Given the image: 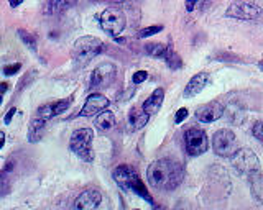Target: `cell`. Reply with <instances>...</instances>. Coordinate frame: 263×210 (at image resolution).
Instances as JSON below:
<instances>
[{
	"label": "cell",
	"mask_w": 263,
	"mask_h": 210,
	"mask_svg": "<svg viewBox=\"0 0 263 210\" xmlns=\"http://www.w3.org/2000/svg\"><path fill=\"white\" fill-rule=\"evenodd\" d=\"M18 36H20L22 43L27 48H30L31 51L36 53V38L30 32H25V30H18Z\"/></svg>",
	"instance_id": "cell-23"
},
{
	"label": "cell",
	"mask_w": 263,
	"mask_h": 210,
	"mask_svg": "<svg viewBox=\"0 0 263 210\" xmlns=\"http://www.w3.org/2000/svg\"><path fill=\"white\" fill-rule=\"evenodd\" d=\"M112 177H114V181L120 187L127 189V190H132V192L139 194L142 199L152 202V197H150L145 184L142 182V179L139 177L137 171L132 168V166H128V164L117 166V168L114 169V172H112Z\"/></svg>",
	"instance_id": "cell-2"
},
{
	"label": "cell",
	"mask_w": 263,
	"mask_h": 210,
	"mask_svg": "<svg viewBox=\"0 0 263 210\" xmlns=\"http://www.w3.org/2000/svg\"><path fill=\"white\" fill-rule=\"evenodd\" d=\"M253 135L258 140L263 141V122H258V123H255V127H253Z\"/></svg>",
	"instance_id": "cell-28"
},
{
	"label": "cell",
	"mask_w": 263,
	"mask_h": 210,
	"mask_svg": "<svg viewBox=\"0 0 263 210\" xmlns=\"http://www.w3.org/2000/svg\"><path fill=\"white\" fill-rule=\"evenodd\" d=\"M184 145H186V151L191 156H199L208 151L209 148V140L206 132H203L201 128H189L184 133Z\"/></svg>",
	"instance_id": "cell-8"
},
{
	"label": "cell",
	"mask_w": 263,
	"mask_h": 210,
	"mask_svg": "<svg viewBox=\"0 0 263 210\" xmlns=\"http://www.w3.org/2000/svg\"><path fill=\"white\" fill-rule=\"evenodd\" d=\"M99 23H101V27L105 33L117 38L125 30L127 18H125V14L120 9L110 7V9H105L102 14L99 15Z\"/></svg>",
	"instance_id": "cell-5"
},
{
	"label": "cell",
	"mask_w": 263,
	"mask_h": 210,
	"mask_svg": "<svg viewBox=\"0 0 263 210\" xmlns=\"http://www.w3.org/2000/svg\"><path fill=\"white\" fill-rule=\"evenodd\" d=\"M224 115V105L221 102H211L196 110V119L203 123H212Z\"/></svg>",
	"instance_id": "cell-12"
},
{
	"label": "cell",
	"mask_w": 263,
	"mask_h": 210,
	"mask_svg": "<svg viewBox=\"0 0 263 210\" xmlns=\"http://www.w3.org/2000/svg\"><path fill=\"white\" fill-rule=\"evenodd\" d=\"M161 30H163L161 25H153V27L143 28L142 32L139 33V36H140V38H148V36H153V35H156V33H160Z\"/></svg>",
	"instance_id": "cell-25"
},
{
	"label": "cell",
	"mask_w": 263,
	"mask_h": 210,
	"mask_svg": "<svg viewBox=\"0 0 263 210\" xmlns=\"http://www.w3.org/2000/svg\"><path fill=\"white\" fill-rule=\"evenodd\" d=\"M15 114H17V109H15V107H14V109H10V110H9V114L5 115L4 122H5V123H7V125H9V123L12 122V119H14V115H15Z\"/></svg>",
	"instance_id": "cell-31"
},
{
	"label": "cell",
	"mask_w": 263,
	"mask_h": 210,
	"mask_svg": "<svg viewBox=\"0 0 263 210\" xmlns=\"http://www.w3.org/2000/svg\"><path fill=\"white\" fill-rule=\"evenodd\" d=\"M94 2H104V0H94Z\"/></svg>",
	"instance_id": "cell-36"
},
{
	"label": "cell",
	"mask_w": 263,
	"mask_h": 210,
	"mask_svg": "<svg viewBox=\"0 0 263 210\" xmlns=\"http://www.w3.org/2000/svg\"><path fill=\"white\" fill-rule=\"evenodd\" d=\"M22 64L20 63H15V64H10V66H5L4 67V74L5 76H14V74H17L18 71H20Z\"/></svg>",
	"instance_id": "cell-26"
},
{
	"label": "cell",
	"mask_w": 263,
	"mask_h": 210,
	"mask_svg": "<svg viewBox=\"0 0 263 210\" xmlns=\"http://www.w3.org/2000/svg\"><path fill=\"white\" fill-rule=\"evenodd\" d=\"M234 169L242 176H253L260 172V159L250 148H239L232 156H230Z\"/></svg>",
	"instance_id": "cell-4"
},
{
	"label": "cell",
	"mask_w": 263,
	"mask_h": 210,
	"mask_svg": "<svg viewBox=\"0 0 263 210\" xmlns=\"http://www.w3.org/2000/svg\"><path fill=\"white\" fill-rule=\"evenodd\" d=\"M23 2V0H9V4H10V7H18Z\"/></svg>",
	"instance_id": "cell-32"
},
{
	"label": "cell",
	"mask_w": 263,
	"mask_h": 210,
	"mask_svg": "<svg viewBox=\"0 0 263 210\" xmlns=\"http://www.w3.org/2000/svg\"><path fill=\"white\" fill-rule=\"evenodd\" d=\"M102 202V194L99 192L97 189H87L81 194L76 202H74V208L79 210H91V208H97Z\"/></svg>",
	"instance_id": "cell-13"
},
{
	"label": "cell",
	"mask_w": 263,
	"mask_h": 210,
	"mask_svg": "<svg viewBox=\"0 0 263 210\" xmlns=\"http://www.w3.org/2000/svg\"><path fill=\"white\" fill-rule=\"evenodd\" d=\"M4 143H5V133H4V132H0V148L4 146Z\"/></svg>",
	"instance_id": "cell-33"
},
{
	"label": "cell",
	"mask_w": 263,
	"mask_h": 210,
	"mask_svg": "<svg viewBox=\"0 0 263 210\" xmlns=\"http://www.w3.org/2000/svg\"><path fill=\"white\" fill-rule=\"evenodd\" d=\"M145 79H148V72L147 71H137L134 74V84H142Z\"/></svg>",
	"instance_id": "cell-27"
},
{
	"label": "cell",
	"mask_w": 263,
	"mask_h": 210,
	"mask_svg": "<svg viewBox=\"0 0 263 210\" xmlns=\"http://www.w3.org/2000/svg\"><path fill=\"white\" fill-rule=\"evenodd\" d=\"M70 105H71V98H62V100H58L54 103L43 105L38 110V117H41V119H45V120H49L56 115H61Z\"/></svg>",
	"instance_id": "cell-15"
},
{
	"label": "cell",
	"mask_w": 263,
	"mask_h": 210,
	"mask_svg": "<svg viewBox=\"0 0 263 210\" xmlns=\"http://www.w3.org/2000/svg\"><path fill=\"white\" fill-rule=\"evenodd\" d=\"M163 100H165V90L156 89V90H153V94L150 95L145 102H143V110H145L150 117H153V115H156L160 112Z\"/></svg>",
	"instance_id": "cell-16"
},
{
	"label": "cell",
	"mask_w": 263,
	"mask_h": 210,
	"mask_svg": "<svg viewBox=\"0 0 263 210\" xmlns=\"http://www.w3.org/2000/svg\"><path fill=\"white\" fill-rule=\"evenodd\" d=\"M104 49L105 45L96 36H83V38H79L74 43L73 56L78 64H86L92 58H96L97 54H101Z\"/></svg>",
	"instance_id": "cell-3"
},
{
	"label": "cell",
	"mask_w": 263,
	"mask_h": 210,
	"mask_svg": "<svg viewBox=\"0 0 263 210\" xmlns=\"http://www.w3.org/2000/svg\"><path fill=\"white\" fill-rule=\"evenodd\" d=\"M163 59H165V63L171 67V69H179L181 66H183V61H181V58L178 56V53L174 51V49L171 46H168L165 56H163Z\"/></svg>",
	"instance_id": "cell-21"
},
{
	"label": "cell",
	"mask_w": 263,
	"mask_h": 210,
	"mask_svg": "<svg viewBox=\"0 0 263 210\" xmlns=\"http://www.w3.org/2000/svg\"><path fill=\"white\" fill-rule=\"evenodd\" d=\"M258 67L263 71V61H260V63H258Z\"/></svg>",
	"instance_id": "cell-35"
},
{
	"label": "cell",
	"mask_w": 263,
	"mask_h": 210,
	"mask_svg": "<svg viewBox=\"0 0 263 210\" xmlns=\"http://www.w3.org/2000/svg\"><path fill=\"white\" fill-rule=\"evenodd\" d=\"M76 4H78V0H48L43 10H45L46 15H56V14H62V12L73 9Z\"/></svg>",
	"instance_id": "cell-17"
},
{
	"label": "cell",
	"mask_w": 263,
	"mask_h": 210,
	"mask_svg": "<svg viewBox=\"0 0 263 210\" xmlns=\"http://www.w3.org/2000/svg\"><path fill=\"white\" fill-rule=\"evenodd\" d=\"M168 46L166 45H160V43H152V45L147 46V51L150 56H155V58H163L165 56Z\"/></svg>",
	"instance_id": "cell-24"
},
{
	"label": "cell",
	"mask_w": 263,
	"mask_h": 210,
	"mask_svg": "<svg viewBox=\"0 0 263 210\" xmlns=\"http://www.w3.org/2000/svg\"><path fill=\"white\" fill-rule=\"evenodd\" d=\"M45 123L46 120L41 119V117H36L30 122V127H28V141L30 143H36L40 141V138L43 137V130H45Z\"/></svg>",
	"instance_id": "cell-19"
},
{
	"label": "cell",
	"mask_w": 263,
	"mask_h": 210,
	"mask_svg": "<svg viewBox=\"0 0 263 210\" xmlns=\"http://www.w3.org/2000/svg\"><path fill=\"white\" fill-rule=\"evenodd\" d=\"M201 2V0H186V10L187 12H192L194 9H196V5Z\"/></svg>",
	"instance_id": "cell-30"
},
{
	"label": "cell",
	"mask_w": 263,
	"mask_h": 210,
	"mask_svg": "<svg viewBox=\"0 0 263 210\" xmlns=\"http://www.w3.org/2000/svg\"><path fill=\"white\" fill-rule=\"evenodd\" d=\"M92 138H94V133L91 128H79L71 135V140H70L71 151L87 163L92 161V151H91Z\"/></svg>",
	"instance_id": "cell-6"
},
{
	"label": "cell",
	"mask_w": 263,
	"mask_h": 210,
	"mask_svg": "<svg viewBox=\"0 0 263 210\" xmlns=\"http://www.w3.org/2000/svg\"><path fill=\"white\" fill-rule=\"evenodd\" d=\"M150 115L142 109H132L130 110V115H128V122H130V127L135 128V130H140L143 128L148 123Z\"/></svg>",
	"instance_id": "cell-20"
},
{
	"label": "cell",
	"mask_w": 263,
	"mask_h": 210,
	"mask_svg": "<svg viewBox=\"0 0 263 210\" xmlns=\"http://www.w3.org/2000/svg\"><path fill=\"white\" fill-rule=\"evenodd\" d=\"M94 127L99 132H109V130L115 127V115L109 112V110H104V112L97 114L96 120H94Z\"/></svg>",
	"instance_id": "cell-18"
},
{
	"label": "cell",
	"mask_w": 263,
	"mask_h": 210,
	"mask_svg": "<svg viewBox=\"0 0 263 210\" xmlns=\"http://www.w3.org/2000/svg\"><path fill=\"white\" fill-rule=\"evenodd\" d=\"M184 119H187V109H179L176 112V119H174V122L181 123Z\"/></svg>",
	"instance_id": "cell-29"
},
{
	"label": "cell",
	"mask_w": 263,
	"mask_h": 210,
	"mask_svg": "<svg viewBox=\"0 0 263 210\" xmlns=\"http://www.w3.org/2000/svg\"><path fill=\"white\" fill-rule=\"evenodd\" d=\"M252 194L260 202H263V176L260 172H256V174L252 176Z\"/></svg>",
	"instance_id": "cell-22"
},
{
	"label": "cell",
	"mask_w": 263,
	"mask_h": 210,
	"mask_svg": "<svg viewBox=\"0 0 263 210\" xmlns=\"http://www.w3.org/2000/svg\"><path fill=\"white\" fill-rule=\"evenodd\" d=\"M7 89H9V84H7V82H2V84H0V92H5Z\"/></svg>",
	"instance_id": "cell-34"
},
{
	"label": "cell",
	"mask_w": 263,
	"mask_h": 210,
	"mask_svg": "<svg viewBox=\"0 0 263 210\" xmlns=\"http://www.w3.org/2000/svg\"><path fill=\"white\" fill-rule=\"evenodd\" d=\"M107 107H109L107 97L102 95V94H91L89 97H87L86 103L83 105V109H81L79 115L81 117H94V115L104 112Z\"/></svg>",
	"instance_id": "cell-11"
},
{
	"label": "cell",
	"mask_w": 263,
	"mask_h": 210,
	"mask_svg": "<svg viewBox=\"0 0 263 210\" xmlns=\"http://www.w3.org/2000/svg\"><path fill=\"white\" fill-rule=\"evenodd\" d=\"M225 15L237 20H255L261 15V9L252 2H234L225 10Z\"/></svg>",
	"instance_id": "cell-10"
},
{
	"label": "cell",
	"mask_w": 263,
	"mask_h": 210,
	"mask_svg": "<svg viewBox=\"0 0 263 210\" xmlns=\"http://www.w3.org/2000/svg\"><path fill=\"white\" fill-rule=\"evenodd\" d=\"M148 184L158 190L176 189L184 179L183 164L173 159H158L148 166Z\"/></svg>",
	"instance_id": "cell-1"
},
{
	"label": "cell",
	"mask_w": 263,
	"mask_h": 210,
	"mask_svg": "<svg viewBox=\"0 0 263 210\" xmlns=\"http://www.w3.org/2000/svg\"><path fill=\"white\" fill-rule=\"evenodd\" d=\"M115 74H117V67L112 63L97 66L91 74V90H99L110 85L114 82Z\"/></svg>",
	"instance_id": "cell-9"
},
{
	"label": "cell",
	"mask_w": 263,
	"mask_h": 210,
	"mask_svg": "<svg viewBox=\"0 0 263 210\" xmlns=\"http://www.w3.org/2000/svg\"><path fill=\"white\" fill-rule=\"evenodd\" d=\"M209 82V74L208 72H198L189 79V82L184 87V97H194L201 92Z\"/></svg>",
	"instance_id": "cell-14"
},
{
	"label": "cell",
	"mask_w": 263,
	"mask_h": 210,
	"mask_svg": "<svg viewBox=\"0 0 263 210\" xmlns=\"http://www.w3.org/2000/svg\"><path fill=\"white\" fill-rule=\"evenodd\" d=\"M212 148H214V153L217 156L230 158L237 150H239L235 133L232 130H227V128L217 130L214 133V138H212Z\"/></svg>",
	"instance_id": "cell-7"
},
{
	"label": "cell",
	"mask_w": 263,
	"mask_h": 210,
	"mask_svg": "<svg viewBox=\"0 0 263 210\" xmlns=\"http://www.w3.org/2000/svg\"><path fill=\"white\" fill-rule=\"evenodd\" d=\"M0 105H2V95H0Z\"/></svg>",
	"instance_id": "cell-37"
}]
</instances>
